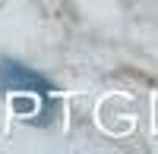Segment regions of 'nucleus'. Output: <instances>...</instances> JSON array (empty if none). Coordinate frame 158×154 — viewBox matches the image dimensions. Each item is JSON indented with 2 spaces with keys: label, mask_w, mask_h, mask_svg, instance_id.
Returning a JSON list of instances; mask_svg holds the SVG:
<instances>
[{
  "label": "nucleus",
  "mask_w": 158,
  "mask_h": 154,
  "mask_svg": "<svg viewBox=\"0 0 158 154\" xmlns=\"http://www.w3.org/2000/svg\"><path fill=\"white\" fill-rule=\"evenodd\" d=\"M0 91H10V94L32 91L38 98H51L54 85H51L41 72L22 66V63H16V60H0Z\"/></svg>",
  "instance_id": "obj_1"
}]
</instances>
